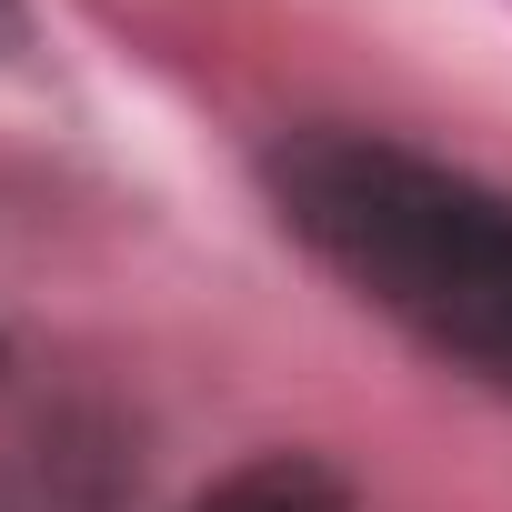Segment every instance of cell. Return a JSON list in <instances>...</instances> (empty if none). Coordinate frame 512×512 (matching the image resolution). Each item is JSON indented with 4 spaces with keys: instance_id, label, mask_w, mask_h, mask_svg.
I'll return each instance as SVG.
<instances>
[{
    "instance_id": "7a4b0ae2",
    "label": "cell",
    "mask_w": 512,
    "mask_h": 512,
    "mask_svg": "<svg viewBox=\"0 0 512 512\" xmlns=\"http://www.w3.org/2000/svg\"><path fill=\"white\" fill-rule=\"evenodd\" d=\"M191 512H352V492H342V472L312 462V452H262V462L221 472Z\"/></svg>"
},
{
    "instance_id": "6da1fadb",
    "label": "cell",
    "mask_w": 512,
    "mask_h": 512,
    "mask_svg": "<svg viewBox=\"0 0 512 512\" xmlns=\"http://www.w3.org/2000/svg\"><path fill=\"white\" fill-rule=\"evenodd\" d=\"M262 181L372 312L512 392V191L372 131H292Z\"/></svg>"
},
{
    "instance_id": "3957f363",
    "label": "cell",
    "mask_w": 512,
    "mask_h": 512,
    "mask_svg": "<svg viewBox=\"0 0 512 512\" xmlns=\"http://www.w3.org/2000/svg\"><path fill=\"white\" fill-rule=\"evenodd\" d=\"M21 31H31V11H21V0H0V51H21Z\"/></svg>"
}]
</instances>
